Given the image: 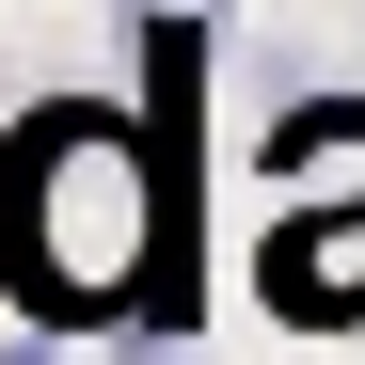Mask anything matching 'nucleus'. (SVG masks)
Wrapping results in <instances>:
<instances>
[{
    "label": "nucleus",
    "instance_id": "f257e3e1",
    "mask_svg": "<svg viewBox=\"0 0 365 365\" xmlns=\"http://www.w3.org/2000/svg\"><path fill=\"white\" fill-rule=\"evenodd\" d=\"M0 302L32 334H128L143 365L191 349V159L111 96H48L0 128Z\"/></svg>",
    "mask_w": 365,
    "mask_h": 365
}]
</instances>
